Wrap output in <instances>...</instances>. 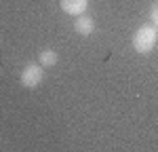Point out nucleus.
Masks as SVG:
<instances>
[{
    "mask_svg": "<svg viewBox=\"0 0 158 152\" xmlns=\"http://www.w3.org/2000/svg\"><path fill=\"white\" fill-rule=\"evenodd\" d=\"M150 21H152V25L158 30V0H154L152 6H150Z\"/></svg>",
    "mask_w": 158,
    "mask_h": 152,
    "instance_id": "obj_6",
    "label": "nucleus"
},
{
    "mask_svg": "<svg viewBox=\"0 0 158 152\" xmlns=\"http://www.w3.org/2000/svg\"><path fill=\"white\" fill-rule=\"evenodd\" d=\"M156 40H158V30L152 23H143L139 25L133 34V49L139 55H148V53L154 51Z\"/></svg>",
    "mask_w": 158,
    "mask_h": 152,
    "instance_id": "obj_1",
    "label": "nucleus"
},
{
    "mask_svg": "<svg viewBox=\"0 0 158 152\" xmlns=\"http://www.w3.org/2000/svg\"><path fill=\"white\" fill-rule=\"evenodd\" d=\"M44 78V68L40 63H27L23 70H21V76H19V82L23 85L25 89H36Z\"/></svg>",
    "mask_w": 158,
    "mask_h": 152,
    "instance_id": "obj_2",
    "label": "nucleus"
},
{
    "mask_svg": "<svg viewBox=\"0 0 158 152\" xmlns=\"http://www.w3.org/2000/svg\"><path fill=\"white\" fill-rule=\"evenodd\" d=\"M57 61H59V55H57V51H53V49H44L38 55V63L42 68H53Z\"/></svg>",
    "mask_w": 158,
    "mask_h": 152,
    "instance_id": "obj_5",
    "label": "nucleus"
},
{
    "mask_svg": "<svg viewBox=\"0 0 158 152\" xmlns=\"http://www.w3.org/2000/svg\"><path fill=\"white\" fill-rule=\"evenodd\" d=\"M59 4H61V11H63V13L78 17V15H82V13L86 11L89 0H61Z\"/></svg>",
    "mask_w": 158,
    "mask_h": 152,
    "instance_id": "obj_4",
    "label": "nucleus"
},
{
    "mask_svg": "<svg viewBox=\"0 0 158 152\" xmlns=\"http://www.w3.org/2000/svg\"><path fill=\"white\" fill-rule=\"evenodd\" d=\"M74 30H76V34H80V36H91L93 32H95V19L91 17V15H78L76 17V21H74Z\"/></svg>",
    "mask_w": 158,
    "mask_h": 152,
    "instance_id": "obj_3",
    "label": "nucleus"
}]
</instances>
